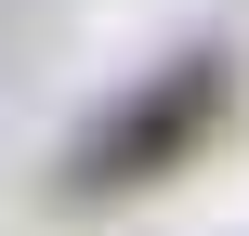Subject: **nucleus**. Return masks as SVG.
<instances>
[{
    "mask_svg": "<svg viewBox=\"0 0 249 236\" xmlns=\"http://www.w3.org/2000/svg\"><path fill=\"white\" fill-rule=\"evenodd\" d=\"M223 118V66L197 53V66H171V79H144L92 145H79V197H118V184H144V171H171L197 131Z\"/></svg>",
    "mask_w": 249,
    "mask_h": 236,
    "instance_id": "1",
    "label": "nucleus"
}]
</instances>
